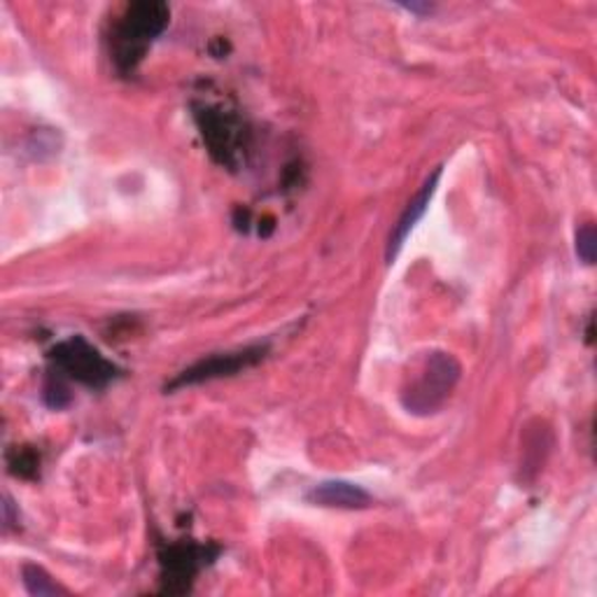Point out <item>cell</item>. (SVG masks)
I'll return each mask as SVG.
<instances>
[{
    "label": "cell",
    "instance_id": "obj_1",
    "mask_svg": "<svg viewBox=\"0 0 597 597\" xmlns=\"http://www.w3.org/2000/svg\"><path fill=\"white\" fill-rule=\"evenodd\" d=\"M171 24V8L164 0H138L122 10L110 33V59L122 78L138 70L145 54Z\"/></svg>",
    "mask_w": 597,
    "mask_h": 597
},
{
    "label": "cell",
    "instance_id": "obj_2",
    "mask_svg": "<svg viewBox=\"0 0 597 597\" xmlns=\"http://www.w3.org/2000/svg\"><path fill=\"white\" fill-rule=\"evenodd\" d=\"M462 376V367L451 352L435 350L429 352L418 376L410 381L402 392V404L408 414L429 416L443 406L453 395V390Z\"/></svg>",
    "mask_w": 597,
    "mask_h": 597
},
{
    "label": "cell",
    "instance_id": "obj_3",
    "mask_svg": "<svg viewBox=\"0 0 597 597\" xmlns=\"http://www.w3.org/2000/svg\"><path fill=\"white\" fill-rule=\"evenodd\" d=\"M194 120L203 136L205 147L211 157L229 171H236L243 161V153L248 147V128L236 112L211 105V103H194Z\"/></svg>",
    "mask_w": 597,
    "mask_h": 597
},
{
    "label": "cell",
    "instance_id": "obj_4",
    "mask_svg": "<svg viewBox=\"0 0 597 597\" xmlns=\"http://www.w3.org/2000/svg\"><path fill=\"white\" fill-rule=\"evenodd\" d=\"M47 360L52 362V369L64 373L68 381L91 390H103L122 376V369L110 362L99 348H93L85 336H70V339L56 343L47 352Z\"/></svg>",
    "mask_w": 597,
    "mask_h": 597
},
{
    "label": "cell",
    "instance_id": "obj_5",
    "mask_svg": "<svg viewBox=\"0 0 597 597\" xmlns=\"http://www.w3.org/2000/svg\"><path fill=\"white\" fill-rule=\"evenodd\" d=\"M222 553L219 544H199L192 539L166 541L159 544V574H161V593L182 595L190 593L196 574L213 565V560Z\"/></svg>",
    "mask_w": 597,
    "mask_h": 597
},
{
    "label": "cell",
    "instance_id": "obj_6",
    "mask_svg": "<svg viewBox=\"0 0 597 597\" xmlns=\"http://www.w3.org/2000/svg\"><path fill=\"white\" fill-rule=\"evenodd\" d=\"M267 354H269V343H255V346L232 350V352L209 354V358H203V360L194 362L192 367L180 371L171 383L164 385V392H176L180 387H190V385H199V383L236 376V373L259 364L261 360L267 358Z\"/></svg>",
    "mask_w": 597,
    "mask_h": 597
},
{
    "label": "cell",
    "instance_id": "obj_7",
    "mask_svg": "<svg viewBox=\"0 0 597 597\" xmlns=\"http://www.w3.org/2000/svg\"><path fill=\"white\" fill-rule=\"evenodd\" d=\"M441 173H443V168L437 166L435 171H432V176H427V180L423 182V187L418 190V194L406 203L404 213L399 215V219H397L395 227H392L390 238H387V250H385V257H387L390 264H392V261H395V257H397L399 250L404 248V243H406L408 234L414 232L416 224H418V222L423 219V215L427 213L429 201H432V196H435V192H437V187H439Z\"/></svg>",
    "mask_w": 597,
    "mask_h": 597
},
{
    "label": "cell",
    "instance_id": "obj_8",
    "mask_svg": "<svg viewBox=\"0 0 597 597\" xmlns=\"http://www.w3.org/2000/svg\"><path fill=\"white\" fill-rule=\"evenodd\" d=\"M306 499L315 507H325V509H367L371 507V495L362 488V485H354L350 481H325L317 483L308 491Z\"/></svg>",
    "mask_w": 597,
    "mask_h": 597
},
{
    "label": "cell",
    "instance_id": "obj_9",
    "mask_svg": "<svg viewBox=\"0 0 597 597\" xmlns=\"http://www.w3.org/2000/svg\"><path fill=\"white\" fill-rule=\"evenodd\" d=\"M8 470L19 478H37V474H41V453L33 446H16L8 453Z\"/></svg>",
    "mask_w": 597,
    "mask_h": 597
},
{
    "label": "cell",
    "instance_id": "obj_10",
    "mask_svg": "<svg viewBox=\"0 0 597 597\" xmlns=\"http://www.w3.org/2000/svg\"><path fill=\"white\" fill-rule=\"evenodd\" d=\"M22 582H24V588L29 590V595H35V597L64 593L59 586L54 584V578L41 565H33V563H26L22 567Z\"/></svg>",
    "mask_w": 597,
    "mask_h": 597
},
{
    "label": "cell",
    "instance_id": "obj_11",
    "mask_svg": "<svg viewBox=\"0 0 597 597\" xmlns=\"http://www.w3.org/2000/svg\"><path fill=\"white\" fill-rule=\"evenodd\" d=\"M68 379L64 376V373L49 369L47 379H45V385H43V402L49 406V408H56L61 410L70 404V390H68Z\"/></svg>",
    "mask_w": 597,
    "mask_h": 597
},
{
    "label": "cell",
    "instance_id": "obj_12",
    "mask_svg": "<svg viewBox=\"0 0 597 597\" xmlns=\"http://www.w3.org/2000/svg\"><path fill=\"white\" fill-rule=\"evenodd\" d=\"M576 255L584 264H595V255H597V234H595V224H584L576 232Z\"/></svg>",
    "mask_w": 597,
    "mask_h": 597
},
{
    "label": "cell",
    "instance_id": "obj_13",
    "mask_svg": "<svg viewBox=\"0 0 597 597\" xmlns=\"http://www.w3.org/2000/svg\"><path fill=\"white\" fill-rule=\"evenodd\" d=\"M19 528V511H14V502L10 495L3 497V532Z\"/></svg>",
    "mask_w": 597,
    "mask_h": 597
},
{
    "label": "cell",
    "instance_id": "obj_14",
    "mask_svg": "<svg viewBox=\"0 0 597 597\" xmlns=\"http://www.w3.org/2000/svg\"><path fill=\"white\" fill-rule=\"evenodd\" d=\"M404 10L408 12H416V14H429L435 8L432 5H418V3H410V5H402Z\"/></svg>",
    "mask_w": 597,
    "mask_h": 597
},
{
    "label": "cell",
    "instance_id": "obj_15",
    "mask_svg": "<svg viewBox=\"0 0 597 597\" xmlns=\"http://www.w3.org/2000/svg\"><path fill=\"white\" fill-rule=\"evenodd\" d=\"M586 343L593 346V317H588V327H586Z\"/></svg>",
    "mask_w": 597,
    "mask_h": 597
}]
</instances>
